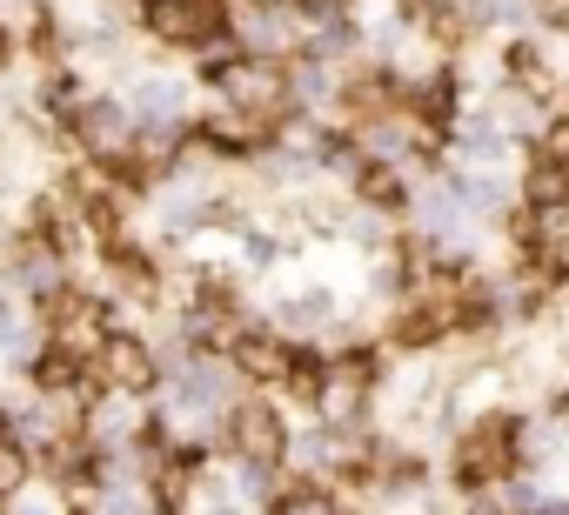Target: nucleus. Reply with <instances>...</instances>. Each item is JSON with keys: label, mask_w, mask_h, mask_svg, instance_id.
Segmentation results:
<instances>
[{"label": "nucleus", "mask_w": 569, "mask_h": 515, "mask_svg": "<svg viewBox=\"0 0 569 515\" xmlns=\"http://www.w3.org/2000/svg\"><path fill=\"white\" fill-rule=\"evenodd\" d=\"M141 28L161 48L208 54V48H228L234 14H228V0H141Z\"/></svg>", "instance_id": "nucleus-3"}, {"label": "nucleus", "mask_w": 569, "mask_h": 515, "mask_svg": "<svg viewBox=\"0 0 569 515\" xmlns=\"http://www.w3.org/2000/svg\"><path fill=\"white\" fill-rule=\"evenodd\" d=\"M94 382H101V388L148 395V388H161V362H154V349H148L141 335L114 329V335L101 342V355H94Z\"/></svg>", "instance_id": "nucleus-9"}, {"label": "nucleus", "mask_w": 569, "mask_h": 515, "mask_svg": "<svg viewBox=\"0 0 569 515\" xmlns=\"http://www.w3.org/2000/svg\"><path fill=\"white\" fill-rule=\"evenodd\" d=\"M8 289L14 295H28V309H48V302H61L68 295V262L34 234V241H21L14 248V262H8Z\"/></svg>", "instance_id": "nucleus-10"}, {"label": "nucleus", "mask_w": 569, "mask_h": 515, "mask_svg": "<svg viewBox=\"0 0 569 515\" xmlns=\"http://www.w3.org/2000/svg\"><path fill=\"white\" fill-rule=\"evenodd\" d=\"M329 322H336V295H329V289H302V295L281 302V335H289V342H309V335H322Z\"/></svg>", "instance_id": "nucleus-12"}, {"label": "nucleus", "mask_w": 569, "mask_h": 515, "mask_svg": "<svg viewBox=\"0 0 569 515\" xmlns=\"http://www.w3.org/2000/svg\"><path fill=\"white\" fill-rule=\"evenodd\" d=\"M449 468H456V488H496L522 468V422L516 415H482L456 435L449 448Z\"/></svg>", "instance_id": "nucleus-2"}, {"label": "nucleus", "mask_w": 569, "mask_h": 515, "mask_svg": "<svg viewBox=\"0 0 569 515\" xmlns=\"http://www.w3.org/2000/svg\"><path fill=\"white\" fill-rule=\"evenodd\" d=\"M382 388V368L369 349H349V355H329L322 362V388H316V422H336V428H369V402Z\"/></svg>", "instance_id": "nucleus-5"}, {"label": "nucleus", "mask_w": 569, "mask_h": 515, "mask_svg": "<svg viewBox=\"0 0 569 515\" xmlns=\"http://www.w3.org/2000/svg\"><path fill=\"white\" fill-rule=\"evenodd\" d=\"M34 475H41V455L8 428V415H0V508H8L14 495H28V488H34Z\"/></svg>", "instance_id": "nucleus-11"}, {"label": "nucleus", "mask_w": 569, "mask_h": 515, "mask_svg": "<svg viewBox=\"0 0 569 515\" xmlns=\"http://www.w3.org/2000/svg\"><path fill=\"white\" fill-rule=\"evenodd\" d=\"M208 81H214L221 108H234L248 121H268V128H281L289 108H296V74H289V61H274V54H248V48L221 54L208 68Z\"/></svg>", "instance_id": "nucleus-1"}, {"label": "nucleus", "mask_w": 569, "mask_h": 515, "mask_svg": "<svg viewBox=\"0 0 569 515\" xmlns=\"http://www.w3.org/2000/svg\"><path fill=\"white\" fill-rule=\"evenodd\" d=\"M68 134H74L81 161H94V168H108V174H134V141H141V128H134L128 101L88 94V101H81V114L68 121Z\"/></svg>", "instance_id": "nucleus-4"}, {"label": "nucleus", "mask_w": 569, "mask_h": 515, "mask_svg": "<svg viewBox=\"0 0 569 515\" xmlns=\"http://www.w3.org/2000/svg\"><path fill=\"white\" fill-rule=\"evenodd\" d=\"M289 422H281V408L274 402H234L228 415H221V448H228V462H254V468H281V455H289Z\"/></svg>", "instance_id": "nucleus-6"}, {"label": "nucleus", "mask_w": 569, "mask_h": 515, "mask_svg": "<svg viewBox=\"0 0 569 515\" xmlns=\"http://www.w3.org/2000/svg\"><path fill=\"white\" fill-rule=\"evenodd\" d=\"M214 515H248V508H234V502H228V508H214Z\"/></svg>", "instance_id": "nucleus-15"}, {"label": "nucleus", "mask_w": 569, "mask_h": 515, "mask_svg": "<svg viewBox=\"0 0 569 515\" xmlns=\"http://www.w3.org/2000/svg\"><path fill=\"white\" fill-rule=\"evenodd\" d=\"M0 362H8V355H0Z\"/></svg>", "instance_id": "nucleus-16"}, {"label": "nucleus", "mask_w": 569, "mask_h": 515, "mask_svg": "<svg viewBox=\"0 0 569 515\" xmlns=\"http://www.w3.org/2000/svg\"><path fill=\"white\" fill-rule=\"evenodd\" d=\"M8 515H68V508H61L54 495H41V488H28V495H14V502H8Z\"/></svg>", "instance_id": "nucleus-14"}, {"label": "nucleus", "mask_w": 569, "mask_h": 515, "mask_svg": "<svg viewBox=\"0 0 569 515\" xmlns=\"http://www.w3.org/2000/svg\"><path fill=\"white\" fill-rule=\"evenodd\" d=\"M128 114L141 134H194V94H188V81H168V74L134 81Z\"/></svg>", "instance_id": "nucleus-7"}, {"label": "nucleus", "mask_w": 569, "mask_h": 515, "mask_svg": "<svg viewBox=\"0 0 569 515\" xmlns=\"http://www.w3.org/2000/svg\"><path fill=\"white\" fill-rule=\"evenodd\" d=\"M274 515H342V495L329 482H296V488H281Z\"/></svg>", "instance_id": "nucleus-13"}, {"label": "nucleus", "mask_w": 569, "mask_h": 515, "mask_svg": "<svg viewBox=\"0 0 569 515\" xmlns=\"http://www.w3.org/2000/svg\"><path fill=\"white\" fill-rule=\"evenodd\" d=\"M296 355H302V342H289L281 329H241V335L228 342V362L241 368V382H261V388H281V382H289Z\"/></svg>", "instance_id": "nucleus-8"}]
</instances>
